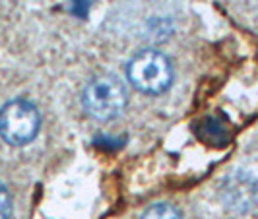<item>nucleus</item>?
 Listing matches in <instances>:
<instances>
[{"label":"nucleus","mask_w":258,"mask_h":219,"mask_svg":"<svg viewBox=\"0 0 258 219\" xmlns=\"http://www.w3.org/2000/svg\"><path fill=\"white\" fill-rule=\"evenodd\" d=\"M130 84L142 93L159 95L173 84V64L163 52L146 49L134 54L126 68Z\"/></svg>","instance_id":"nucleus-1"},{"label":"nucleus","mask_w":258,"mask_h":219,"mask_svg":"<svg viewBox=\"0 0 258 219\" xmlns=\"http://www.w3.org/2000/svg\"><path fill=\"white\" fill-rule=\"evenodd\" d=\"M84 109L97 120H113L126 107V90L115 76L93 78L82 95Z\"/></svg>","instance_id":"nucleus-2"},{"label":"nucleus","mask_w":258,"mask_h":219,"mask_svg":"<svg viewBox=\"0 0 258 219\" xmlns=\"http://www.w3.org/2000/svg\"><path fill=\"white\" fill-rule=\"evenodd\" d=\"M41 115L27 99H14L0 109V136L10 145H26L39 134Z\"/></svg>","instance_id":"nucleus-3"},{"label":"nucleus","mask_w":258,"mask_h":219,"mask_svg":"<svg viewBox=\"0 0 258 219\" xmlns=\"http://www.w3.org/2000/svg\"><path fill=\"white\" fill-rule=\"evenodd\" d=\"M198 138L210 145H223L229 140V130L216 116H208L198 124Z\"/></svg>","instance_id":"nucleus-4"},{"label":"nucleus","mask_w":258,"mask_h":219,"mask_svg":"<svg viewBox=\"0 0 258 219\" xmlns=\"http://www.w3.org/2000/svg\"><path fill=\"white\" fill-rule=\"evenodd\" d=\"M12 215V200L8 188L0 182V219H10Z\"/></svg>","instance_id":"nucleus-6"},{"label":"nucleus","mask_w":258,"mask_h":219,"mask_svg":"<svg viewBox=\"0 0 258 219\" xmlns=\"http://www.w3.org/2000/svg\"><path fill=\"white\" fill-rule=\"evenodd\" d=\"M142 219H182V215L173 204L161 202V204H154L152 207H148Z\"/></svg>","instance_id":"nucleus-5"}]
</instances>
